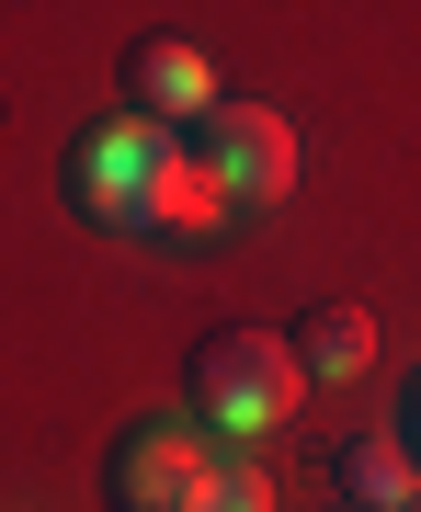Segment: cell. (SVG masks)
I'll return each instance as SVG.
<instances>
[{
    "label": "cell",
    "instance_id": "obj_1",
    "mask_svg": "<svg viewBox=\"0 0 421 512\" xmlns=\"http://www.w3.org/2000/svg\"><path fill=\"white\" fill-rule=\"evenodd\" d=\"M296 387H308V365H296L285 330L228 319V330H205V353H194V421L228 433V444L285 433V421H296Z\"/></svg>",
    "mask_w": 421,
    "mask_h": 512
},
{
    "label": "cell",
    "instance_id": "obj_2",
    "mask_svg": "<svg viewBox=\"0 0 421 512\" xmlns=\"http://www.w3.org/2000/svg\"><path fill=\"white\" fill-rule=\"evenodd\" d=\"M103 490H114V512H205V490H217V444H205L194 421H137V433H114Z\"/></svg>",
    "mask_w": 421,
    "mask_h": 512
},
{
    "label": "cell",
    "instance_id": "obj_3",
    "mask_svg": "<svg viewBox=\"0 0 421 512\" xmlns=\"http://www.w3.org/2000/svg\"><path fill=\"white\" fill-rule=\"evenodd\" d=\"M160 160H171V126L114 114V126H92V137L69 148V205H80V217H103V228H137V205H148V183H160Z\"/></svg>",
    "mask_w": 421,
    "mask_h": 512
},
{
    "label": "cell",
    "instance_id": "obj_4",
    "mask_svg": "<svg viewBox=\"0 0 421 512\" xmlns=\"http://www.w3.org/2000/svg\"><path fill=\"white\" fill-rule=\"evenodd\" d=\"M194 148L228 171L239 205H285V194H296V126H285L274 103H217V114L194 126Z\"/></svg>",
    "mask_w": 421,
    "mask_h": 512
},
{
    "label": "cell",
    "instance_id": "obj_5",
    "mask_svg": "<svg viewBox=\"0 0 421 512\" xmlns=\"http://www.w3.org/2000/svg\"><path fill=\"white\" fill-rule=\"evenodd\" d=\"M126 103L148 114V126H205V114H217V57H205L194 35H148L137 57H126Z\"/></svg>",
    "mask_w": 421,
    "mask_h": 512
},
{
    "label": "cell",
    "instance_id": "obj_6",
    "mask_svg": "<svg viewBox=\"0 0 421 512\" xmlns=\"http://www.w3.org/2000/svg\"><path fill=\"white\" fill-rule=\"evenodd\" d=\"M228 171L205 160L194 137H171V160H160V183H148V205H137V228L148 239H217V217H228Z\"/></svg>",
    "mask_w": 421,
    "mask_h": 512
},
{
    "label": "cell",
    "instance_id": "obj_7",
    "mask_svg": "<svg viewBox=\"0 0 421 512\" xmlns=\"http://www.w3.org/2000/svg\"><path fill=\"white\" fill-rule=\"evenodd\" d=\"M342 501L353 512H410L421 501V456H410L399 433H353L342 444Z\"/></svg>",
    "mask_w": 421,
    "mask_h": 512
},
{
    "label": "cell",
    "instance_id": "obj_8",
    "mask_svg": "<svg viewBox=\"0 0 421 512\" xmlns=\"http://www.w3.org/2000/svg\"><path fill=\"white\" fill-rule=\"evenodd\" d=\"M285 342H296V365H308L319 387H353V376L376 365V319H365V308H308Z\"/></svg>",
    "mask_w": 421,
    "mask_h": 512
},
{
    "label": "cell",
    "instance_id": "obj_9",
    "mask_svg": "<svg viewBox=\"0 0 421 512\" xmlns=\"http://www.w3.org/2000/svg\"><path fill=\"white\" fill-rule=\"evenodd\" d=\"M205 512H274V478H262V467H217Z\"/></svg>",
    "mask_w": 421,
    "mask_h": 512
},
{
    "label": "cell",
    "instance_id": "obj_10",
    "mask_svg": "<svg viewBox=\"0 0 421 512\" xmlns=\"http://www.w3.org/2000/svg\"><path fill=\"white\" fill-rule=\"evenodd\" d=\"M399 421H410V433H399V444H410V456H421V376H410V410H399Z\"/></svg>",
    "mask_w": 421,
    "mask_h": 512
},
{
    "label": "cell",
    "instance_id": "obj_11",
    "mask_svg": "<svg viewBox=\"0 0 421 512\" xmlns=\"http://www.w3.org/2000/svg\"><path fill=\"white\" fill-rule=\"evenodd\" d=\"M342 512H353V501H342Z\"/></svg>",
    "mask_w": 421,
    "mask_h": 512
},
{
    "label": "cell",
    "instance_id": "obj_12",
    "mask_svg": "<svg viewBox=\"0 0 421 512\" xmlns=\"http://www.w3.org/2000/svg\"><path fill=\"white\" fill-rule=\"evenodd\" d=\"M410 512H421V501H410Z\"/></svg>",
    "mask_w": 421,
    "mask_h": 512
}]
</instances>
